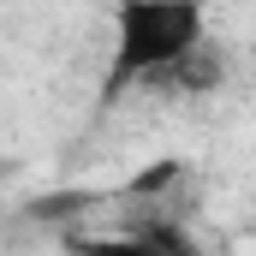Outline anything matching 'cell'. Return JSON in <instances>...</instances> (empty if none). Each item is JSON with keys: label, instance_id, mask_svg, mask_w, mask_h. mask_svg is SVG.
<instances>
[{"label": "cell", "instance_id": "obj_1", "mask_svg": "<svg viewBox=\"0 0 256 256\" xmlns=\"http://www.w3.org/2000/svg\"><path fill=\"white\" fill-rule=\"evenodd\" d=\"M196 42H208L202 0H120L114 6L108 96H120L126 84H155L173 60H185Z\"/></svg>", "mask_w": 256, "mask_h": 256}, {"label": "cell", "instance_id": "obj_2", "mask_svg": "<svg viewBox=\"0 0 256 256\" xmlns=\"http://www.w3.org/2000/svg\"><path fill=\"white\" fill-rule=\"evenodd\" d=\"M220 78H226V54L214 48V42H196L185 60H173L155 84H167V90H179V96H208V90H220Z\"/></svg>", "mask_w": 256, "mask_h": 256}, {"label": "cell", "instance_id": "obj_3", "mask_svg": "<svg viewBox=\"0 0 256 256\" xmlns=\"http://www.w3.org/2000/svg\"><path fill=\"white\" fill-rule=\"evenodd\" d=\"M72 256H161L143 232H102V238H90V232H78L72 238Z\"/></svg>", "mask_w": 256, "mask_h": 256}, {"label": "cell", "instance_id": "obj_4", "mask_svg": "<svg viewBox=\"0 0 256 256\" xmlns=\"http://www.w3.org/2000/svg\"><path fill=\"white\" fill-rule=\"evenodd\" d=\"M131 232H143L161 256H202V250L191 244V232H185V226H173V220H143V226H131Z\"/></svg>", "mask_w": 256, "mask_h": 256}]
</instances>
